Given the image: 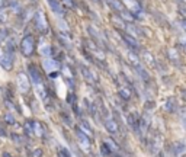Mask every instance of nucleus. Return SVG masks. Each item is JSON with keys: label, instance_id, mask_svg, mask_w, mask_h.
<instances>
[{"label": "nucleus", "instance_id": "f257e3e1", "mask_svg": "<svg viewBox=\"0 0 186 157\" xmlns=\"http://www.w3.org/2000/svg\"><path fill=\"white\" fill-rule=\"evenodd\" d=\"M0 66L3 68H6V70H12V67H13L12 52L4 51L2 47H0Z\"/></svg>", "mask_w": 186, "mask_h": 157}, {"label": "nucleus", "instance_id": "f03ea898", "mask_svg": "<svg viewBox=\"0 0 186 157\" xmlns=\"http://www.w3.org/2000/svg\"><path fill=\"white\" fill-rule=\"evenodd\" d=\"M21 51H22V54L23 55H31L32 54V51H34V38H32L31 35H28V37H25V38L22 39Z\"/></svg>", "mask_w": 186, "mask_h": 157}, {"label": "nucleus", "instance_id": "7ed1b4c3", "mask_svg": "<svg viewBox=\"0 0 186 157\" xmlns=\"http://www.w3.org/2000/svg\"><path fill=\"white\" fill-rule=\"evenodd\" d=\"M76 134H77V140H79V144H80L81 150H83L85 153H89L90 151V140L87 138V135L83 134L80 130H77Z\"/></svg>", "mask_w": 186, "mask_h": 157}, {"label": "nucleus", "instance_id": "20e7f679", "mask_svg": "<svg viewBox=\"0 0 186 157\" xmlns=\"http://www.w3.org/2000/svg\"><path fill=\"white\" fill-rule=\"evenodd\" d=\"M17 87L21 90L22 93H26L28 90H29V79L26 77L25 73H19L17 74Z\"/></svg>", "mask_w": 186, "mask_h": 157}, {"label": "nucleus", "instance_id": "39448f33", "mask_svg": "<svg viewBox=\"0 0 186 157\" xmlns=\"http://www.w3.org/2000/svg\"><path fill=\"white\" fill-rule=\"evenodd\" d=\"M28 70H29V77L32 79V81H34V85L42 83V81H41V74H39L38 68L35 67V66H29V67H28Z\"/></svg>", "mask_w": 186, "mask_h": 157}, {"label": "nucleus", "instance_id": "423d86ee", "mask_svg": "<svg viewBox=\"0 0 186 157\" xmlns=\"http://www.w3.org/2000/svg\"><path fill=\"white\" fill-rule=\"evenodd\" d=\"M105 127L110 134H118L119 132V127H118V124H116V121H114V119H110V118H108L105 121Z\"/></svg>", "mask_w": 186, "mask_h": 157}, {"label": "nucleus", "instance_id": "0eeeda50", "mask_svg": "<svg viewBox=\"0 0 186 157\" xmlns=\"http://www.w3.org/2000/svg\"><path fill=\"white\" fill-rule=\"evenodd\" d=\"M103 143H105L103 145H105L106 149H108V151H109V153H118V151H119V147L115 144L112 140H109V138H106Z\"/></svg>", "mask_w": 186, "mask_h": 157}, {"label": "nucleus", "instance_id": "6e6552de", "mask_svg": "<svg viewBox=\"0 0 186 157\" xmlns=\"http://www.w3.org/2000/svg\"><path fill=\"white\" fill-rule=\"evenodd\" d=\"M35 21H37V26H38V29L41 31V23H42V32L46 31V22H45V17H44L42 13H37V16H35Z\"/></svg>", "mask_w": 186, "mask_h": 157}, {"label": "nucleus", "instance_id": "1a4fd4ad", "mask_svg": "<svg viewBox=\"0 0 186 157\" xmlns=\"http://www.w3.org/2000/svg\"><path fill=\"white\" fill-rule=\"evenodd\" d=\"M57 67H58V64H57L55 60H45V61H44V68L48 70L50 73H52V70H55Z\"/></svg>", "mask_w": 186, "mask_h": 157}, {"label": "nucleus", "instance_id": "9d476101", "mask_svg": "<svg viewBox=\"0 0 186 157\" xmlns=\"http://www.w3.org/2000/svg\"><path fill=\"white\" fill-rule=\"evenodd\" d=\"M124 3L127 4L128 6V9H130V10H131V12H140V10H141V7H140L138 6V3H137L135 0H124Z\"/></svg>", "mask_w": 186, "mask_h": 157}, {"label": "nucleus", "instance_id": "9b49d317", "mask_svg": "<svg viewBox=\"0 0 186 157\" xmlns=\"http://www.w3.org/2000/svg\"><path fill=\"white\" fill-rule=\"evenodd\" d=\"M32 131L35 132V135L41 137L44 134V128H42V125H41L38 121H34V122H32Z\"/></svg>", "mask_w": 186, "mask_h": 157}, {"label": "nucleus", "instance_id": "f8f14e48", "mask_svg": "<svg viewBox=\"0 0 186 157\" xmlns=\"http://www.w3.org/2000/svg\"><path fill=\"white\" fill-rule=\"evenodd\" d=\"M48 2H50V6H51V9H52V12L58 13V15L63 12V9H61V6H60V3L57 0H48Z\"/></svg>", "mask_w": 186, "mask_h": 157}, {"label": "nucleus", "instance_id": "ddd939ff", "mask_svg": "<svg viewBox=\"0 0 186 157\" xmlns=\"http://www.w3.org/2000/svg\"><path fill=\"white\" fill-rule=\"evenodd\" d=\"M119 95H121L125 101H130V99H131V90L127 89V87H121V89H119Z\"/></svg>", "mask_w": 186, "mask_h": 157}, {"label": "nucleus", "instance_id": "4468645a", "mask_svg": "<svg viewBox=\"0 0 186 157\" xmlns=\"http://www.w3.org/2000/svg\"><path fill=\"white\" fill-rule=\"evenodd\" d=\"M39 52L42 55H50V52H51V45H48V44H44L42 47L39 48Z\"/></svg>", "mask_w": 186, "mask_h": 157}, {"label": "nucleus", "instance_id": "2eb2a0df", "mask_svg": "<svg viewBox=\"0 0 186 157\" xmlns=\"http://www.w3.org/2000/svg\"><path fill=\"white\" fill-rule=\"evenodd\" d=\"M110 3H112V6H114L118 12H124V6L121 3H119L118 0H110Z\"/></svg>", "mask_w": 186, "mask_h": 157}, {"label": "nucleus", "instance_id": "dca6fc26", "mask_svg": "<svg viewBox=\"0 0 186 157\" xmlns=\"http://www.w3.org/2000/svg\"><path fill=\"white\" fill-rule=\"evenodd\" d=\"M125 41H127L128 44H131L132 47H135V48L138 47V44H137V41H135L134 38H132V37H128V35H125Z\"/></svg>", "mask_w": 186, "mask_h": 157}, {"label": "nucleus", "instance_id": "f3484780", "mask_svg": "<svg viewBox=\"0 0 186 157\" xmlns=\"http://www.w3.org/2000/svg\"><path fill=\"white\" fill-rule=\"evenodd\" d=\"M128 57H130V60H131L132 63L135 64L137 67H140V60L137 58V57H135V55H134V54H132V52H130V54H128Z\"/></svg>", "mask_w": 186, "mask_h": 157}, {"label": "nucleus", "instance_id": "a211bd4d", "mask_svg": "<svg viewBox=\"0 0 186 157\" xmlns=\"http://www.w3.org/2000/svg\"><path fill=\"white\" fill-rule=\"evenodd\" d=\"M58 154H60V157H71V156H70V153H68L66 149H60Z\"/></svg>", "mask_w": 186, "mask_h": 157}, {"label": "nucleus", "instance_id": "6ab92c4d", "mask_svg": "<svg viewBox=\"0 0 186 157\" xmlns=\"http://www.w3.org/2000/svg\"><path fill=\"white\" fill-rule=\"evenodd\" d=\"M144 58H147L148 64H154V58L151 57V54H148V52H144Z\"/></svg>", "mask_w": 186, "mask_h": 157}, {"label": "nucleus", "instance_id": "aec40b11", "mask_svg": "<svg viewBox=\"0 0 186 157\" xmlns=\"http://www.w3.org/2000/svg\"><path fill=\"white\" fill-rule=\"evenodd\" d=\"M169 55L174 60V61H178V55H176V51H174V50H170V51H169Z\"/></svg>", "mask_w": 186, "mask_h": 157}, {"label": "nucleus", "instance_id": "412c9836", "mask_svg": "<svg viewBox=\"0 0 186 157\" xmlns=\"http://www.w3.org/2000/svg\"><path fill=\"white\" fill-rule=\"evenodd\" d=\"M63 3H66V6H67V7H73V6H74L73 0H63Z\"/></svg>", "mask_w": 186, "mask_h": 157}, {"label": "nucleus", "instance_id": "4be33fe9", "mask_svg": "<svg viewBox=\"0 0 186 157\" xmlns=\"http://www.w3.org/2000/svg\"><path fill=\"white\" fill-rule=\"evenodd\" d=\"M4 119H7V124H13V116H12V115H9V114H7Z\"/></svg>", "mask_w": 186, "mask_h": 157}, {"label": "nucleus", "instance_id": "5701e85b", "mask_svg": "<svg viewBox=\"0 0 186 157\" xmlns=\"http://www.w3.org/2000/svg\"><path fill=\"white\" fill-rule=\"evenodd\" d=\"M3 157H10V154H7V153H4V154H3Z\"/></svg>", "mask_w": 186, "mask_h": 157}, {"label": "nucleus", "instance_id": "b1692460", "mask_svg": "<svg viewBox=\"0 0 186 157\" xmlns=\"http://www.w3.org/2000/svg\"><path fill=\"white\" fill-rule=\"evenodd\" d=\"M182 25H183V26H185V31H186V22H183Z\"/></svg>", "mask_w": 186, "mask_h": 157}]
</instances>
